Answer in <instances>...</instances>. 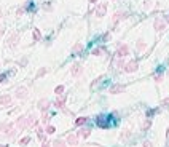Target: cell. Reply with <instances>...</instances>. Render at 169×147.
Listing matches in <instances>:
<instances>
[{
  "label": "cell",
  "mask_w": 169,
  "mask_h": 147,
  "mask_svg": "<svg viewBox=\"0 0 169 147\" xmlns=\"http://www.w3.org/2000/svg\"><path fill=\"white\" fill-rule=\"evenodd\" d=\"M39 122H37V118H35V115L34 114H31V115H23V117H19L18 118V122H16V126L19 128V130H26V128H29L31 125H37Z\"/></svg>",
  "instance_id": "6da1fadb"
},
{
  "label": "cell",
  "mask_w": 169,
  "mask_h": 147,
  "mask_svg": "<svg viewBox=\"0 0 169 147\" xmlns=\"http://www.w3.org/2000/svg\"><path fill=\"white\" fill-rule=\"evenodd\" d=\"M0 131H3L6 137H13L18 131H14V125L13 123H2L0 125Z\"/></svg>",
  "instance_id": "7a4b0ae2"
},
{
  "label": "cell",
  "mask_w": 169,
  "mask_h": 147,
  "mask_svg": "<svg viewBox=\"0 0 169 147\" xmlns=\"http://www.w3.org/2000/svg\"><path fill=\"white\" fill-rule=\"evenodd\" d=\"M96 125L99 128H102V130H107V128L110 126V122H109V118L105 115H97L96 117Z\"/></svg>",
  "instance_id": "3957f363"
},
{
  "label": "cell",
  "mask_w": 169,
  "mask_h": 147,
  "mask_svg": "<svg viewBox=\"0 0 169 147\" xmlns=\"http://www.w3.org/2000/svg\"><path fill=\"white\" fill-rule=\"evenodd\" d=\"M18 43H19V34L13 32L10 37H8L6 45H8V48H16V47H18Z\"/></svg>",
  "instance_id": "277c9868"
},
{
  "label": "cell",
  "mask_w": 169,
  "mask_h": 147,
  "mask_svg": "<svg viewBox=\"0 0 169 147\" xmlns=\"http://www.w3.org/2000/svg\"><path fill=\"white\" fill-rule=\"evenodd\" d=\"M137 69H139V64H137L136 59L129 61V62H125V67H123V70L128 72V74H133V72H136Z\"/></svg>",
  "instance_id": "5b68a950"
},
{
  "label": "cell",
  "mask_w": 169,
  "mask_h": 147,
  "mask_svg": "<svg viewBox=\"0 0 169 147\" xmlns=\"http://www.w3.org/2000/svg\"><path fill=\"white\" fill-rule=\"evenodd\" d=\"M27 96H29V90H27L26 86H18L16 88V91H14L16 99H26Z\"/></svg>",
  "instance_id": "8992f818"
},
{
  "label": "cell",
  "mask_w": 169,
  "mask_h": 147,
  "mask_svg": "<svg viewBox=\"0 0 169 147\" xmlns=\"http://www.w3.org/2000/svg\"><path fill=\"white\" fill-rule=\"evenodd\" d=\"M128 13L126 11H117V13H113V18H112V23H113L115 26L120 23V21H125V19H128Z\"/></svg>",
  "instance_id": "52a82bcc"
},
{
  "label": "cell",
  "mask_w": 169,
  "mask_h": 147,
  "mask_svg": "<svg viewBox=\"0 0 169 147\" xmlns=\"http://www.w3.org/2000/svg\"><path fill=\"white\" fill-rule=\"evenodd\" d=\"M115 54H117L118 58H126L128 54H129V47H128L126 43H121L120 47L117 48V53Z\"/></svg>",
  "instance_id": "ba28073f"
},
{
  "label": "cell",
  "mask_w": 169,
  "mask_h": 147,
  "mask_svg": "<svg viewBox=\"0 0 169 147\" xmlns=\"http://www.w3.org/2000/svg\"><path fill=\"white\" fill-rule=\"evenodd\" d=\"M70 74H72L73 77H80L81 74H83V66H81L80 62H75L73 66L70 67Z\"/></svg>",
  "instance_id": "9c48e42d"
},
{
  "label": "cell",
  "mask_w": 169,
  "mask_h": 147,
  "mask_svg": "<svg viewBox=\"0 0 169 147\" xmlns=\"http://www.w3.org/2000/svg\"><path fill=\"white\" fill-rule=\"evenodd\" d=\"M125 90H126L125 85L115 83V85H112V86H110V94H121V93H125Z\"/></svg>",
  "instance_id": "30bf717a"
},
{
  "label": "cell",
  "mask_w": 169,
  "mask_h": 147,
  "mask_svg": "<svg viewBox=\"0 0 169 147\" xmlns=\"http://www.w3.org/2000/svg\"><path fill=\"white\" fill-rule=\"evenodd\" d=\"M105 13H107V3H99L94 10V15L97 18H102V16H105Z\"/></svg>",
  "instance_id": "8fae6325"
},
{
  "label": "cell",
  "mask_w": 169,
  "mask_h": 147,
  "mask_svg": "<svg viewBox=\"0 0 169 147\" xmlns=\"http://www.w3.org/2000/svg\"><path fill=\"white\" fill-rule=\"evenodd\" d=\"M65 144L70 145V147H77L78 145V136L77 134H69L65 137Z\"/></svg>",
  "instance_id": "7c38bea8"
},
{
  "label": "cell",
  "mask_w": 169,
  "mask_h": 147,
  "mask_svg": "<svg viewBox=\"0 0 169 147\" xmlns=\"http://www.w3.org/2000/svg\"><path fill=\"white\" fill-rule=\"evenodd\" d=\"M39 110H42V112H46L48 110V107L51 106V103H50V99H46V98H43V99H40L39 101Z\"/></svg>",
  "instance_id": "4fadbf2b"
},
{
  "label": "cell",
  "mask_w": 169,
  "mask_h": 147,
  "mask_svg": "<svg viewBox=\"0 0 169 147\" xmlns=\"http://www.w3.org/2000/svg\"><path fill=\"white\" fill-rule=\"evenodd\" d=\"M153 29H155L156 32H163V31L166 29V23H164L163 19H155V21H153Z\"/></svg>",
  "instance_id": "5bb4252c"
},
{
  "label": "cell",
  "mask_w": 169,
  "mask_h": 147,
  "mask_svg": "<svg viewBox=\"0 0 169 147\" xmlns=\"http://www.w3.org/2000/svg\"><path fill=\"white\" fill-rule=\"evenodd\" d=\"M11 101H13V98H11L10 94H2V96H0V106L6 107V106L11 104Z\"/></svg>",
  "instance_id": "9a60e30c"
},
{
  "label": "cell",
  "mask_w": 169,
  "mask_h": 147,
  "mask_svg": "<svg viewBox=\"0 0 169 147\" xmlns=\"http://www.w3.org/2000/svg\"><path fill=\"white\" fill-rule=\"evenodd\" d=\"M54 106L58 107V109H64V106H65V96L64 94L58 96V99L54 101Z\"/></svg>",
  "instance_id": "2e32d148"
},
{
  "label": "cell",
  "mask_w": 169,
  "mask_h": 147,
  "mask_svg": "<svg viewBox=\"0 0 169 147\" xmlns=\"http://www.w3.org/2000/svg\"><path fill=\"white\" fill-rule=\"evenodd\" d=\"M88 120H89V117H78L77 120H75V126H83V125H86L88 123Z\"/></svg>",
  "instance_id": "e0dca14e"
},
{
  "label": "cell",
  "mask_w": 169,
  "mask_h": 147,
  "mask_svg": "<svg viewBox=\"0 0 169 147\" xmlns=\"http://www.w3.org/2000/svg\"><path fill=\"white\" fill-rule=\"evenodd\" d=\"M89 134H91V128H83V130L77 133L78 137H89Z\"/></svg>",
  "instance_id": "ac0fdd59"
},
{
  "label": "cell",
  "mask_w": 169,
  "mask_h": 147,
  "mask_svg": "<svg viewBox=\"0 0 169 147\" xmlns=\"http://www.w3.org/2000/svg\"><path fill=\"white\" fill-rule=\"evenodd\" d=\"M105 53H107V50L104 47H97V48L93 50V54H94V56H102V54H105Z\"/></svg>",
  "instance_id": "d6986e66"
},
{
  "label": "cell",
  "mask_w": 169,
  "mask_h": 147,
  "mask_svg": "<svg viewBox=\"0 0 169 147\" xmlns=\"http://www.w3.org/2000/svg\"><path fill=\"white\" fill-rule=\"evenodd\" d=\"M72 51H73V53H77V54H80V53L83 51V45H81L80 42H77V43H75L73 47H72Z\"/></svg>",
  "instance_id": "ffe728a7"
},
{
  "label": "cell",
  "mask_w": 169,
  "mask_h": 147,
  "mask_svg": "<svg viewBox=\"0 0 169 147\" xmlns=\"http://www.w3.org/2000/svg\"><path fill=\"white\" fill-rule=\"evenodd\" d=\"M136 48H137V51H144L145 48H147V45H145V42L144 40H137V43H136Z\"/></svg>",
  "instance_id": "44dd1931"
},
{
  "label": "cell",
  "mask_w": 169,
  "mask_h": 147,
  "mask_svg": "<svg viewBox=\"0 0 169 147\" xmlns=\"http://www.w3.org/2000/svg\"><path fill=\"white\" fill-rule=\"evenodd\" d=\"M32 37H34V42H40V40H42V32H40L39 29H34Z\"/></svg>",
  "instance_id": "7402d4cb"
},
{
  "label": "cell",
  "mask_w": 169,
  "mask_h": 147,
  "mask_svg": "<svg viewBox=\"0 0 169 147\" xmlns=\"http://www.w3.org/2000/svg\"><path fill=\"white\" fill-rule=\"evenodd\" d=\"M64 91H65V86L64 85H58L54 88V93H56V96H61V94H64Z\"/></svg>",
  "instance_id": "603a6c76"
},
{
  "label": "cell",
  "mask_w": 169,
  "mask_h": 147,
  "mask_svg": "<svg viewBox=\"0 0 169 147\" xmlns=\"http://www.w3.org/2000/svg\"><path fill=\"white\" fill-rule=\"evenodd\" d=\"M150 126H152V118H147V120L142 123V131H147Z\"/></svg>",
  "instance_id": "cb8c5ba5"
},
{
  "label": "cell",
  "mask_w": 169,
  "mask_h": 147,
  "mask_svg": "<svg viewBox=\"0 0 169 147\" xmlns=\"http://www.w3.org/2000/svg\"><path fill=\"white\" fill-rule=\"evenodd\" d=\"M67 144H65V141H62V139H56L54 142H53V147H65Z\"/></svg>",
  "instance_id": "d4e9b609"
},
{
  "label": "cell",
  "mask_w": 169,
  "mask_h": 147,
  "mask_svg": "<svg viewBox=\"0 0 169 147\" xmlns=\"http://www.w3.org/2000/svg\"><path fill=\"white\" fill-rule=\"evenodd\" d=\"M128 137H131V131H129V130H125L123 133L120 134V139H121V141H125V139H128Z\"/></svg>",
  "instance_id": "484cf974"
},
{
  "label": "cell",
  "mask_w": 169,
  "mask_h": 147,
  "mask_svg": "<svg viewBox=\"0 0 169 147\" xmlns=\"http://www.w3.org/2000/svg\"><path fill=\"white\" fill-rule=\"evenodd\" d=\"M24 8H26V11H34L35 10V5H34V2H27L24 5Z\"/></svg>",
  "instance_id": "4316f807"
},
{
  "label": "cell",
  "mask_w": 169,
  "mask_h": 147,
  "mask_svg": "<svg viewBox=\"0 0 169 147\" xmlns=\"http://www.w3.org/2000/svg\"><path fill=\"white\" fill-rule=\"evenodd\" d=\"M45 133L46 134H54L56 133V128L53 125H48V126H46V130H45Z\"/></svg>",
  "instance_id": "83f0119b"
},
{
  "label": "cell",
  "mask_w": 169,
  "mask_h": 147,
  "mask_svg": "<svg viewBox=\"0 0 169 147\" xmlns=\"http://www.w3.org/2000/svg\"><path fill=\"white\" fill-rule=\"evenodd\" d=\"M29 142H31V137H29V136H26V137H21V139H19V144H21V145H27Z\"/></svg>",
  "instance_id": "f1b7e54d"
},
{
  "label": "cell",
  "mask_w": 169,
  "mask_h": 147,
  "mask_svg": "<svg viewBox=\"0 0 169 147\" xmlns=\"http://www.w3.org/2000/svg\"><path fill=\"white\" fill-rule=\"evenodd\" d=\"M153 80L156 82V83H159V82H163V74H155V75H153Z\"/></svg>",
  "instance_id": "f546056e"
},
{
  "label": "cell",
  "mask_w": 169,
  "mask_h": 147,
  "mask_svg": "<svg viewBox=\"0 0 169 147\" xmlns=\"http://www.w3.org/2000/svg\"><path fill=\"white\" fill-rule=\"evenodd\" d=\"M26 13V8H24V5L23 6H19V8H18V11H16V16H23Z\"/></svg>",
  "instance_id": "4dcf8cb0"
},
{
  "label": "cell",
  "mask_w": 169,
  "mask_h": 147,
  "mask_svg": "<svg viewBox=\"0 0 169 147\" xmlns=\"http://www.w3.org/2000/svg\"><path fill=\"white\" fill-rule=\"evenodd\" d=\"M46 72H48V70H46V67H42V69H40L39 72H37V78H39V77H43Z\"/></svg>",
  "instance_id": "1f68e13d"
},
{
  "label": "cell",
  "mask_w": 169,
  "mask_h": 147,
  "mask_svg": "<svg viewBox=\"0 0 169 147\" xmlns=\"http://www.w3.org/2000/svg\"><path fill=\"white\" fill-rule=\"evenodd\" d=\"M144 8L145 10H150L152 8V0H144Z\"/></svg>",
  "instance_id": "d6a6232c"
},
{
  "label": "cell",
  "mask_w": 169,
  "mask_h": 147,
  "mask_svg": "<svg viewBox=\"0 0 169 147\" xmlns=\"http://www.w3.org/2000/svg\"><path fill=\"white\" fill-rule=\"evenodd\" d=\"M27 62H29V59H27V58L24 56V58H21V59H19V66H23V67H24V66H27Z\"/></svg>",
  "instance_id": "836d02e7"
},
{
  "label": "cell",
  "mask_w": 169,
  "mask_h": 147,
  "mask_svg": "<svg viewBox=\"0 0 169 147\" xmlns=\"http://www.w3.org/2000/svg\"><path fill=\"white\" fill-rule=\"evenodd\" d=\"M6 75H8V74H2V75H0V85L6 82Z\"/></svg>",
  "instance_id": "e575fe53"
},
{
  "label": "cell",
  "mask_w": 169,
  "mask_h": 147,
  "mask_svg": "<svg viewBox=\"0 0 169 147\" xmlns=\"http://www.w3.org/2000/svg\"><path fill=\"white\" fill-rule=\"evenodd\" d=\"M117 66H118V67H125V61H123V58H120V59H118Z\"/></svg>",
  "instance_id": "d590c367"
},
{
  "label": "cell",
  "mask_w": 169,
  "mask_h": 147,
  "mask_svg": "<svg viewBox=\"0 0 169 147\" xmlns=\"http://www.w3.org/2000/svg\"><path fill=\"white\" fill-rule=\"evenodd\" d=\"M158 112V109H150L148 112H147V117H150V115H153V114H156Z\"/></svg>",
  "instance_id": "8d00e7d4"
},
{
  "label": "cell",
  "mask_w": 169,
  "mask_h": 147,
  "mask_svg": "<svg viewBox=\"0 0 169 147\" xmlns=\"http://www.w3.org/2000/svg\"><path fill=\"white\" fill-rule=\"evenodd\" d=\"M42 120H43L45 123H48V120H50V117H48V114H45V112H43V117H42Z\"/></svg>",
  "instance_id": "74e56055"
},
{
  "label": "cell",
  "mask_w": 169,
  "mask_h": 147,
  "mask_svg": "<svg viewBox=\"0 0 169 147\" xmlns=\"http://www.w3.org/2000/svg\"><path fill=\"white\" fill-rule=\"evenodd\" d=\"M161 104H163L164 107H169V98H164V99H163V103H161Z\"/></svg>",
  "instance_id": "f35d334b"
},
{
  "label": "cell",
  "mask_w": 169,
  "mask_h": 147,
  "mask_svg": "<svg viewBox=\"0 0 169 147\" xmlns=\"http://www.w3.org/2000/svg\"><path fill=\"white\" fill-rule=\"evenodd\" d=\"M142 147H153V144L150 142V141H144V144H142Z\"/></svg>",
  "instance_id": "ab89813d"
},
{
  "label": "cell",
  "mask_w": 169,
  "mask_h": 147,
  "mask_svg": "<svg viewBox=\"0 0 169 147\" xmlns=\"http://www.w3.org/2000/svg\"><path fill=\"white\" fill-rule=\"evenodd\" d=\"M37 137H39V141L45 142V133H42V134H37Z\"/></svg>",
  "instance_id": "60d3db41"
},
{
  "label": "cell",
  "mask_w": 169,
  "mask_h": 147,
  "mask_svg": "<svg viewBox=\"0 0 169 147\" xmlns=\"http://www.w3.org/2000/svg\"><path fill=\"white\" fill-rule=\"evenodd\" d=\"M109 39H110V34H109V32H107V34H104V35H102V40H104V42H107Z\"/></svg>",
  "instance_id": "b9f144b4"
},
{
  "label": "cell",
  "mask_w": 169,
  "mask_h": 147,
  "mask_svg": "<svg viewBox=\"0 0 169 147\" xmlns=\"http://www.w3.org/2000/svg\"><path fill=\"white\" fill-rule=\"evenodd\" d=\"M43 131H45V130H43V128H40V126H39V128H37V134H42Z\"/></svg>",
  "instance_id": "7bdbcfd3"
},
{
  "label": "cell",
  "mask_w": 169,
  "mask_h": 147,
  "mask_svg": "<svg viewBox=\"0 0 169 147\" xmlns=\"http://www.w3.org/2000/svg\"><path fill=\"white\" fill-rule=\"evenodd\" d=\"M163 21H164V23H166V24H167V23H169V13H167V15H166V16H164V19H163Z\"/></svg>",
  "instance_id": "ee69618b"
},
{
  "label": "cell",
  "mask_w": 169,
  "mask_h": 147,
  "mask_svg": "<svg viewBox=\"0 0 169 147\" xmlns=\"http://www.w3.org/2000/svg\"><path fill=\"white\" fill-rule=\"evenodd\" d=\"M3 34H5V29H3V27H2V26H0V37H2Z\"/></svg>",
  "instance_id": "f6af8a7d"
},
{
  "label": "cell",
  "mask_w": 169,
  "mask_h": 147,
  "mask_svg": "<svg viewBox=\"0 0 169 147\" xmlns=\"http://www.w3.org/2000/svg\"><path fill=\"white\" fill-rule=\"evenodd\" d=\"M42 147H51V144H48V142H43V145Z\"/></svg>",
  "instance_id": "bcb514c9"
},
{
  "label": "cell",
  "mask_w": 169,
  "mask_h": 147,
  "mask_svg": "<svg viewBox=\"0 0 169 147\" xmlns=\"http://www.w3.org/2000/svg\"><path fill=\"white\" fill-rule=\"evenodd\" d=\"M97 2V0H89V3H96Z\"/></svg>",
  "instance_id": "7dc6e473"
},
{
  "label": "cell",
  "mask_w": 169,
  "mask_h": 147,
  "mask_svg": "<svg viewBox=\"0 0 169 147\" xmlns=\"http://www.w3.org/2000/svg\"><path fill=\"white\" fill-rule=\"evenodd\" d=\"M0 147H8V145H6V144H2V145H0Z\"/></svg>",
  "instance_id": "c3c4849f"
},
{
  "label": "cell",
  "mask_w": 169,
  "mask_h": 147,
  "mask_svg": "<svg viewBox=\"0 0 169 147\" xmlns=\"http://www.w3.org/2000/svg\"><path fill=\"white\" fill-rule=\"evenodd\" d=\"M93 147H101V145H93Z\"/></svg>",
  "instance_id": "681fc988"
},
{
  "label": "cell",
  "mask_w": 169,
  "mask_h": 147,
  "mask_svg": "<svg viewBox=\"0 0 169 147\" xmlns=\"http://www.w3.org/2000/svg\"><path fill=\"white\" fill-rule=\"evenodd\" d=\"M0 18H2V11H0Z\"/></svg>",
  "instance_id": "f907efd6"
},
{
  "label": "cell",
  "mask_w": 169,
  "mask_h": 147,
  "mask_svg": "<svg viewBox=\"0 0 169 147\" xmlns=\"http://www.w3.org/2000/svg\"><path fill=\"white\" fill-rule=\"evenodd\" d=\"M167 147H169V145H167Z\"/></svg>",
  "instance_id": "816d5d0a"
}]
</instances>
